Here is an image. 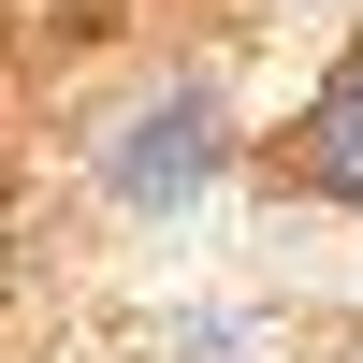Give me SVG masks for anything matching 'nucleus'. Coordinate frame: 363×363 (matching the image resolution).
I'll list each match as a JSON object with an SVG mask.
<instances>
[{
    "label": "nucleus",
    "instance_id": "obj_1",
    "mask_svg": "<svg viewBox=\"0 0 363 363\" xmlns=\"http://www.w3.org/2000/svg\"><path fill=\"white\" fill-rule=\"evenodd\" d=\"M203 174H218V116H203V102H160V116L131 131V160H116V189H131V203H160V189L189 203Z\"/></svg>",
    "mask_w": 363,
    "mask_h": 363
},
{
    "label": "nucleus",
    "instance_id": "obj_2",
    "mask_svg": "<svg viewBox=\"0 0 363 363\" xmlns=\"http://www.w3.org/2000/svg\"><path fill=\"white\" fill-rule=\"evenodd\" d=\"M306 174H320L335 203H363V44L320 73V102H306Z\"/></svg>",
    "mask_w": 363,
    "mask_h": 363
}]
</instances>
